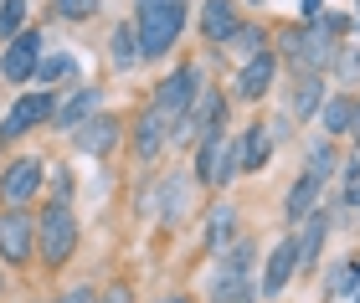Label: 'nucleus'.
Returning <instances> with one entry per match:
<instances>
[{
	"instance_id": "nucleus-16",
	"label": "nucleus",
	"mask_w": 360,
	"mask_h": 303,
	"mask_svg": "<svg viewBox=\"0 0 360 303\" xmlns=\"http://www.w3.org/2000/svg\"><path fill=\"white\" fill-rule=\"evenodd\" d=\"M195 26H201L206 46H226V41H232V31L242 26L237 0H201V15H195Z\"/></svg>"
},
{
	"instance_id": "nucleus-11",
	"label": "nucleus",
	"mask_w": 360,
	"mask_h": 303,
	"mask_svg": "<svg viewBox=\"0 0 360 303\" xmlns=\"http://www.w3.org/2000/svg\"><path fill=\"white\" fill-rule=\"evenodd\" d=\"M119 144H124V119H119V114H108V108H98L93 119H83V123L72 129V149H77V154L108 159Z\"/></svg>"
},
{
	"instance_id": "nucleus-43",
	"label": "nucleus",
	"mask_w": 360,
	"mask_h": 303,
	"mask_svg": "<svg viewBox=\"0 0 360 303\" xmlns=\"http://www.w3.org/2000/svg\"><path fill=\"white\" fill-rule=\"evenodd\" d=\"M355 216H360V211H355Z\"/></svg>"
},
{
	"instance_id": "nucleus-17",
	"label": "nucleus",
	"mask_w": 360,
	"mask_h": 303,
	"mask_svg": "<svg viewBox=\"0 0 360 303\" xmlns=\"http://www.w3.org/2000/svg\"><path fill=\"white\" fill-rule=\"evenodd\" d=\"M98 114V88H88V83H77L72 93H57V114H52V129L57 134H72L83 119H93Z\"/></svg>"
},
{
	"instance_id": "nucleus-26",
	"label": "nucleus",
	"mask_w": 360,
	"mask_h": 303,
	"mask_svg": "<svg viewBox=\"0 0 360 303\" xmlns=\"http://www.w3.org/2000/svg\"><path fill=\"white\" fill-rule=\"evenodd\" d=\"M108 52H113V67H119V72H134L139 62H144V52H139V31H134V21L113 26V36H108Z\"/></svg>"
},
{
	"instance_id": "nucleus-18",
	"label": "nucleus",
	"mask_w": 360,
	"mask_h": 303,
	"mask_svg": "<svg viewBox=\"0 0 360 303\" xmlns=\"http://www.w3.org/2000/svg\"><path fill=\"white\" fill-rule=\"evenodd\" d=\"M324 98H330V93H324V72H299V77H293V98H288L293 123H314Z\"/></svg>"
},
{
	"instance_id": "nucleus-15",
	"label": "nucleus",
	"mask_w": 360,
	"mask_h": 303,
	"mask_svg": "<svg viewBox=\"0 0 360 303\" xmlns=\"http://www.w3.org/2000/svg\"><path fill=\"white\" fill-rule=\"evenodd\" d=\"M330 227H335V211L324 201L293 227V231H299V273H314V267H319V252H324V242H330Z\"/></svg>"
},
{
	"instance_id": "nucleus-32",
	"label": "nucleus",
	"mask_w": 360,
	"mask_h": 303,
	"mask_svg": "<svg viewBox=\"0 0 360 303\" xmlns=\"http://www.w3.org/2000/svg\"><path fill=\"white\" fill-rule=\"evenodd\" d=\"M46 185H52V201H72V196H77V180H72V170H68V165L46 170Z\"/></svg>"
},
{
	"instance_id": "nucleus-23",
	"label": "nucleus",
	"mask_w": 360,
	"mask_h": 303,
	"mask_svg": "<svg viewBox=\"0 0 360 303\" xmlns=\"http://www.w3.org/2000/svg\"><path fill=\"white\" fill-rule=\"evenodd\" d=\"M226 129H217V134H206L201 144H195V180H201L206 190H217V170H221V154H226Z\"/></svg>"
},
{
	"instance_id": "nucleus-29",
	"label": "nucleus",
	"mask_w": 360,
	"mask_h": 303,
	"mask_svg": "<svg viewBox=\"0 0 360 303\" xmlns=\"http://www.w3.org/2000/svg\"><path fill=\"white\" fill-rule=\"evenodd\" d=\"M330 72L340 77V83H360V46H355V41H340V46H335Z\"/></svg>"
},
{
	"instance_id": "nucleus-1",
	"label": "nucleus",
	"mask_w": 360,
	"mask_h": 303,
	"mask_svg": "<svg viewBox=\"0 0 360 303\" xmlns=\"http://www.w3.org/2000/svg\"><path fill=\"white\" fill-rule=\"evenodd\" d=\"M186 21H191V0H134V31H139L144 62L170 57Z\"/></svg>"
},
{
	"instance_id": "nucleus-5",
	"label": "nucleus",
	"mask_w": 360,
	"mask_h": 303,
	"mask_svg": "<svg viewBox=\"0 0 360 303\" xmlns=\"http://www.w3.org/2000/svg\"><path fill=\"white\" fill-rule=\"evenodd\" d=\"M217 129H226V98H221V88H217V83H201L195 103L186 108V119L175 123L170 144H175V149H195L206 134H217Z\"/></svg>"
},
{
	"instance_id": "nucleus-34",
	"label": "nucleus",
	"mask_w": 360,
	"mask_h": 303,
	"mask_svg": "<svg viewBox=\"0 0 360 303\" xmlns=\"http://www.w3.org/2000/svg\"><path fill=\"white\" fill-rule=\"evenodd\" d=\"M98 303H134V288H129V283H108V288L98 293Z\"/></svg>"
},
{
	"instance_id": "nucleus-37",
	"label": "nucleus",
	"mask_w": 360,
	"mask_h": 303,
	"mask_svg": "<svg viewBox=\"0 0 360 303\" xmlns=\"http://www.w3.org/2000/svg\"><path fill=\"white\" fill-rule=\"evenodd\" d=\"M345 139H350V149H360V98H355V119H350V134Z\"/></svg>"
},
{
	"instance_id": "nucleus-28",
	"label": "nucleus",
	"mask_w": 360,
	"mask_h": 303,
	"mask_svg": "<svg viewBox=\"0 0 360 303\" xmlns=\"http://www.w3.org/2000/svg\"><path fill=\"white\" fill-rule=\"evenodd\" d=\"M263 46H273V36H268V31H263V26H252V21H242V26L232 31V41H226V52H232V57H242V62H248V57H257V52H263Z\"/></svg>"
},
{
	"instance_id": "nucleus-40",
	"label": "nucleus",
	"mask_w": 360,
	"mask_h": 303,
	"mask_svg": "<svg viewBox=\"0 0 360 303\" xmlns=\"http://www.w3.org/2000/svg\"><path fill=\"white\" fill-rule=\"evenodd\" d=\"M248 6H263V0H248Z\"/></svg>"
},
{
	"instance_id": "nucleus-2",
	"label": "nucleus",
	"mask_w": 360,
	"mask_h": 303,
	"mask_svg": "<svg viewBox=\"0 0 360 303\" xmlns=\"http://www.w3.org/2000/svg\"><path fill=\"white\" fill-rule=\"evenodd\" d=\"M257 293V242L252 236H232L217 252V273H211L206 303H242Z\"/></svg>"
},
{
	"instance_id": "nucleus-6",
	"label": "nucleus",
	"mask_w": 360,
	"mask_h": 303,
	"mask_svg": "<svg viewBox=\"0 0 360 303\" xmlns=\"http://www.w3.org/2000/svg\"><path fill=\"white\" fill-rule=\"evenodd\" d=\"M37 262V216L26 206H0V267L21 273Z\"/></svg>"
},
{
	"instance_id": "nucleus-38",
	"label": "nucleus",
	"mask_w": 360,
	"mask_h": 303,
	"mask_svg": "<svg viewBox=\"0 0 360 303\" xmlns=\"http://www.w3.org/2000/svg\"><path fill=\"white\" fill-rule=\"evenodd\" d=\"M155 303H195V298H186V293H165V298H155Z\"/></svg>"
},
{
	"instance_id": "nucleus-35",
	"label": "nucleus",
	"mask_w": 360,
	"mask_h": 303,
	"mask_svg": "<svg viewBox=\"0 0 360 303\" xmlns=\"http://www.w3.org/2000/svg\"><path fill=\"white\" fill-rule=\"evenodd\" d=\"M52 303H98V288H88V283H83V288H68L62 298H52Z\"/></svg>"
},
{
	"instance_id": "nucleus-8",
	"label": "nucleus",
	"mask_w": 360,
	"mask_h": 303,
	"mask_svg": "<svg viewBox=\"0 0 360 303\" xmlns=\"http://www.w3.org/2000/svg\"><path fill=\"white\" fill-rule=\"evenodd\" d=\"M41 52H46V36H41L37 26H21L11 41H0V77H6L11 88L31 83V77H37V62H41Z\"/></svg>"
},
{
	"instance_id": "nucleus-3",
	"label": "nucleus",
	"mask_w": 360,
	"mask_h": 303,
	"mask_svg": "<svg viewBox=\"0 0 360 303\" xmlns=\"http://www.w3.org/2000/svg\"><path fill=\"white\" fill-rule=\"evenodd\" d=\"M77 242H83V227H77L72 201H46L37 211V262L57 273L77 257Z\"/></svg>"
},
{
	"instance_id": "nucleus-22",
	"label": "nucleus",
	"mask_w": 360,
	"mask_h": 303,
	"mask_svg": "<svg viewBox=\"0 0 360 303\" xmlns=\"http://www.w3.org/2000/svg\"><path fill=\"white\" fill-rule=\"evenodd\" d=\"M191 211V185H186V175H165V185H160V227H180Z\"/></svg>"
},
{
	"instance_id": "nucleus-41",
	"label": "nucleus",
	"mask_w": 360,
	"mask_h": 303,
	"mask_svg": "<svg viewBox=\"0 0 360 303\" xmlns=\"http://www.w3.org/2000/svg\"><path fill=\"white\" fill-rule=\"evenodd\" d=\"M350 303H360V293H355V298H350Z\"/></svg>"
},
{
	"instance_id": "nucleus-19",
	"label": "nucleus",
	"mask_w": 360,
	"mask_h": 303,
	"mask_svg": "<svg viewBox=\"0 0 360 303\" xmlns=\"http://www.w3.org/2000/svg\"><path fill=\"white\" fill-rule=\"evenodd\" d=\"M237 144H242V175H257V170H268V159H273V149H278V139H273V129L263 119H252L248 129L237 134Z\"/></svg>"
},
{
	"instance_id": "nucleus-25",
	"label": "nucleus",
	"mask_w": 360,
	"mask_h": 303,
	"mask_svg": "<svg viewBox=\"0 0 360 303\" xmlns=\"http://www.w3.org/2000/svg\"><path fill=\"white\" fill-rule=\"evenodd\" d=\"M304 170H309V175H319V180L330 185L335 175H340V139H330V134H319L314 144L304 149Z\"/></svg>"
},
{
	"instance_id": "nucleus-20",
	"label": "nucleus",
	"mask_w": 360,
	"mask_h": 303,
	"mask_svg": "<svg viewBox=\"0 0 360 303\" xmlns=\"http://www.w3.org/2000/svg\"><path fill=\"white\" fill-rule=\"evenodd\" d=\"M319 201H324V180H319V175H309V170H299V180H293L288 196H283V221H288V231L299 227V221L314 211Z\"/></svg>"
},
{
	"instance_id": "nucleus-10",
	"label": "nucleus",
	"mask_w": 360,
	"mask_h": 303,
	"mask_svg": "<svg viewBox=\"0 0 360 303\" xmlns=\"http://www.w3.org/2000/svg\"><path fill=\"white\" fill-rule=\"evenodd\" d=\"M46 185V159L37 154H15L6 170H0V206H31Z\"/></svg>"
},
{
	"instance_id": "nucleus-13",
	"label": "nucleus",
	"mask_w": 360,
	"mask_h": 303,
	"mask_svg": "<svg viewBox=\"0 0 360 303\" xmlns=\"http://www.w3.org/2000/svg\"><path fill=\"white\" fill-rule=\"evenodd\" d=\"M170 134H175V123L150 103V108H144V114L134 119V129H129V149H134L139 165H155V159L170 149Z\"/></svg>"
},
{
	"instance_id": "nucleus-4",
	"label": "nucleus",
	"mask_w": 360,
	"mask_h": 303,
	"mask_svg": "<svg viewBox=\"0 0 360 303\" xmlns=\"http://www.w3.org/2000/svg\"><path fill=\"white\" fill-rule=\"evenodd\" d=\"M335 36L330 31H324L319 21H293V26H283L273 36V52H278V62H283V67L299 77V72H330V57H335Z\"/></svg>"
},
{
	"instance_id": "nucleus-21",
	"label": "nucleus",
	"mask_w": 360,
	"mask_h": 303,
	"mask_svg": "<svg viewBox=\"0 0 360 303\" xmlns=\"http://www.w3.org/2000/svg\"><path fill=\"white\" fill-rule=\"evenodd\" d=\"M232 236H237V206H232V201H217V206L206 211L201 252H206V257H217V252H221L226 242H232Z\"/></svg>"
},
{
	"instance_id": "nucleus-36",
	"label": "nucleus",
	"mask_w": 360,
	"mask_h": 303,
	"mask_svg": "<svg viewBox=\"0 0 360 303\" xmlns=\"http://www.w3.org/2000/svg\"><path fill=\"white\" fill-rule=\"evenodd\" d=\"M324 15V0H299V21L309 26V21H319Z\"/></svg>"
},
{
	"instance_id": "nucleus-27",
	"label": "nucleus",
	"mask_w": 360,
	"mask_h": 303,
	"mask_svg": "<svg viewBox=\"0 0 360 303\" xmlns=\"http://www.w3.org/2000/svg\"><path fill=\"white\" fill-rule=\"evenodd\" d=\"M77 77V57L72 52H41V62H37V83L41 88H62V83H72Z\"/></svg>"
},
{
	"instance_id": "nucleus-7",
	"label": "nucleus",
	"mask_w": 360,
	"mask_h": 303,
	"mask_svg": "<svg viewBox=\"0 0 360 303\" xmlns=\"http://www.w3.org/2000/svg\"><path fill=\"white\" fill-rule=\"evenodd\" d=\"M57 114V88H37V93H21V98L11 103V114L0 119V144H15V139L46 129Z\"/></svg>"
},
{
	"instance_id": "nucleus-14",
	"label": "nucleus",
	"mask_w": 360,
	"mask_h": 303,
	"mask_svg": "<svg viewBox=\"0 0 360 303\" xmlns=\"http://www.w3.org/2000/svg\"><path fill=\"white\" fill-rule=\"evenodd\" d=\"M273 77H278V52H273V46H263L257 57H248V62L237 67V83H232L237 103H263L268 93H273Z\"/></svg>"
},
{
	"instance_id": "nucleus-42",
	"label": "nucleus",
	"mask_w": 360,
	"mask_h": 303,
	"mask_svg": "<svg viewBox=\"0 0 360 303\" xmlns=\"http://www.w3.org/2000/svg\"><path fill=\"white\" fill-rule=\"evenodd\" d=\"M0 288H6V283H0Z\"/></svg>"
},
{
	"instance_id": "nucleus-31",
	"label": "nucleus",
	"mask_w": 360,
	"mask_h": 303,
	"mask_svg": "<svg viewBox=\"0 0 360 303\" xmlns=\"http://www.w3.org/2000/svg\"><path fill=\"white\" fill-rule=\"evenodd\" d=\"M52 11L62 15V21L77 26V21H93V15L103 11V0H52Z\"/></svg>"
},
{
	"instance_id": "nucleus-9",
	"label": "nucleus",
	"mask_w": 360,
	"mask_h": 303,
	"mask_svg": "<svg viewBox=\"0 0 360 303\" xmlns=\"http://www.w3.org/2000/svg\"><path fill=\"white\" fill-rule=\"evenodd\" d=\"M201 83H206L201 67H195V62H180V67L165 72V83L155 88V98H150V103H155L170 123H180V119H186V108L195 103V93H201Z\"/></svg>"
},
{
	"instance_id": "nucleus-24",
	"label": "nucleus",
	"mask_w": 360,
	"mask_h": 303,
	"mask_svg": "<svg viewBox=\"0 0 360 303\" xmlns=\"http://www.w3.org/2000/svg\"><path fill=\"white\" fill-rule=\"evenodd\" d=\"M350 119H355V93H330L319 108V129L330 139H345L350 134Z\"/></svg>"
},
{
	"instance_id": "nucleus-12",
	"label": "nucleus",
	"mask_w": 360,
	"mask_h": 303,
	"mask_svg": "<svg viewBox=\"0 0 360 303\" xmlns=\"http://www.w3.org/2000/svg\"><path fill=\"white\" fill-rule=\"evenodd\" d=\"M293 278H299V231L278 236V247L263 257V273H257V298H278Z\"/></svg>"
},
{
	"instance_id": "nucleus-30",
	"label": "nucleus",
	"mask_w": 360,
	"mask_h": 303,
	"mask_svg": "<svg viewBox=\"0 0 360 303\" xmlns=\"http://www.w3.org/2000/svg\"><path fill=\"white\" fill-rule=\"evenodd\" d=\"M26 6L31 0H0V41H11L26 26Z\"/></svg>"
},
{
	"instance_id": "nucleus-33",
	"label": "nucleus",
	"mask_w": 360,
	"mask_h": 303,
	"mask_svg": "<svg viewBox=\"0 0 360 303\" xmlns=\"http://www.w3.org/2000/svg\"><path fill=\"white\" fill-rule=\"evenodd\" d=\"M319 26L330 31L335 41H345L350 31H355V15H345V11H324V15H319Z\"/></svg>"
},
{
	"instance_id": "nucleus-39",
	"label": "nucleus",
	"mask_w": 360,
	"mask_h": 303,
	"mask_svg": "<svg viewBox=\"0 0 360 303\" xmlns=\"http://www.w3.org/2000/svg\"><path fill=\"white\" fill-rule=\"evenodd\" d=\"M355 26H360V0H355Z\"/></svg>"
}]
</instances>
